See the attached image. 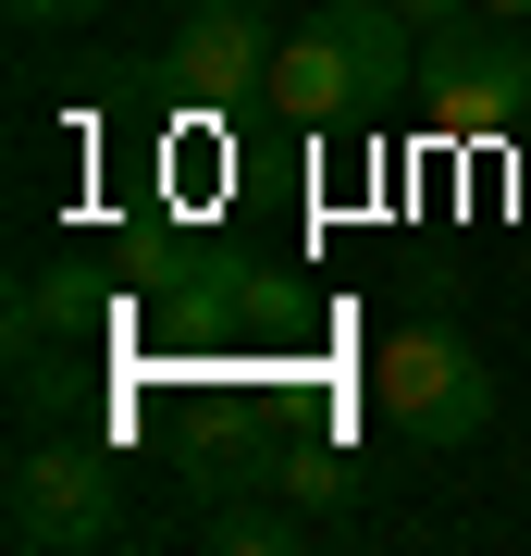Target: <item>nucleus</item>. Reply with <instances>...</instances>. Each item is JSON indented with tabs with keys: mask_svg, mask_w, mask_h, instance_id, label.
<instances>
[{
	"mask_svg": "<svg viewBox=\"0 0 531 556\" xmlns=\"http://www.w3.org/2000/svg\"><path fill=\"white\" fill-rule=\"evenodd\" d=\"M371 408H383L395 445L457 457V445L494 420V371H482V346L457 334V321H395L383 358H371Z\"/></svg>",
	"mask_w": 531,
	"mask_h": 556,
	"instance_id": "nucleus-1",
	"label": "nucleus"
},
{
	"mask_svg": "<svg viewBox=\"0 0 531 556\" xmlns=\"http://www.w3.org/2000/svg\"><path fill=\"white\" fill-rule=\"evenodd\" d=\"M0 532H13L25 556L112 544V532H124V470H112V445H87V433H38L13 470H0Z\"/></svg>",
	"mask_w": 531,
	"mask_h": 556,
	"instance_id": "nucleus-2",
	"label": "nucleus"
},
{
	"mask_svg": "<svg viewBox=\"0 0 531 556\" xmlns=\"http://www.w3.org/2000/svg\"><path fill=\"white\" fill-rule=\"evenodd\" d=\"M420 100H433L445 137H519L531 124V50L507 13H457L420 38Z\"/></svg>",
	"mask_w": 531,
	"mask_h": 556,
	"instance_id": "nucleus-3",
	"label": "nucleus"
},
{
	"mask_svg": "<svg viewBox=\"0 0 531 556\" xmlns=\"http://www.w3.org/2000/svg\"><path fill=\"white\" fill-rule=\"evenodd\" d=\"M273 13L260 0H186L174 13V87L186 100H260V75H273Z\"/></svg>",
	"mask_w": 531,
	"mask_h": 556,
	"instance_id": "nucleus-4",
	"label": "nucleus"
},
{
	"mask_svg": "<svg viewBox=\"0 0 531 556\" xmlns=\"http://www.w3.org/2000/svg\"><path fill=\"white\" fill-rule=\"evenodd\" d=\"M260 100H273L285 124H346L358 100H371V75H358L346 38L309 13V25H285V50H273V75H260Z\"/></svg>",
	"mask_w": 531,
	"mask_h": 556,
	"instance_id": "nucleus-5",
	"label": "nucleus"
},
{
	"mask_svg": "<svg viewBox=\"0 0 531 556\" xmlns=\"http://www.w3.org/2000/svg\"><path fill=\"white\" fill-rule=\"evenodd\" d=\"M321 25H334V38H346V62L371 75V100H383L395 75H420V25L395 13V0H321Z\"/></svg>",
	"mask_w": 531,
	"mask_h": 556,
	"instance_id": "nucleus-6",
	"label": "nucleus"
},
{
	"mask_svg": "<svg viewBox=\"0 0 531 556\" xmlns=\"http://www.w3.org/2000/svg\"><path fill=\"white\" fill-rule=\"evenodd\" d=\"M211 544H248L260 556V544H296V519L285 507H248V519H211Z\"/></svg>",
	"mask_w": 531,
	"mask_h": 556,
	"instance_id": "nucleus-7",
	"label": "nucleus"
},
{
	"mask_svg": "<svg viewBox=\"0 0 531 556\" xmlns=\"http://www.w3.org/2000/svg\"><path fill=\"white\" fill-rule=\"evenodd\" d=\"M273 470L296 482V495H334V482H346V470H334V457H321V445H296V457H273Z\"/></svg>",
	"mask_w": 531,
	"mask_h": 556,
	"instance_id": "nucleus-8",
	"label": "nucleus"
},
{
	"mask_svg": "<svg viewBox=\"0 0 531 556\" xmlns=\"http://www.w3.org/2000/svg\"><path fill=\"white\" fill-rule=\"evenodd\" d=\"M99 0H13V25H87Z\"/></svg>",
	"mask_w": 531,
	"mask_h": 556,
	"instance_id": "nucleus-9",
	"label": "nucleus"
},
{
	"mask_svg": "<svg viewBox=\"0 0 531 556\" xmlns=\"http://www.w3.org/2000/svg\"><path fill=\"white\" fill-rule=\"evenodd\" d=\"M395 13H408L420 38H433V25H457V13H482V0H395Z\"/></svg>",
	"mask_w": 531,
	"mask_h": 556,
	"instance_id": "nucleus-10",
	"label": "nucleus"
},
{
	"mask_svg": "<svg viewBox=\"0 0 531 556\" xmlns=\"http://www.w3.org/2000/svg\"><path fill=\"white\" fill-rule=\"evenodd\" d=\"M482 13H507V25H531V0H482Z\"/></svg>",
	"mask_w": 531,
	"mask_h": 556,
	"instance_id": "nucleus-11",
	"label": "nucleus"
}]
</instances>
